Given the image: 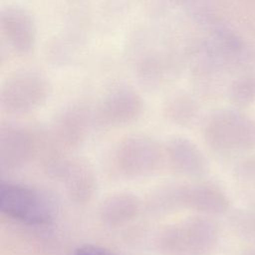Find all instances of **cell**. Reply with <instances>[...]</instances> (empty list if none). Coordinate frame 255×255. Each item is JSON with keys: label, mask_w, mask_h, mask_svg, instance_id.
<instances>
[{"label": "cell", "mask_w": 255, "mask_h": 255, "mask_svg": "<svg viewBox=\"0 0 255 255\" xmlns=\"http://www.w3.org/2000/svg\"><path fill=\"white\" fill-rule=\"evenodd\" d=\"M238 255H255V242H249V245L243 248Z\"/></svg>", "instance_id": "18"}, {"label": "cell", "mask_w": 255, "mask_h": 255, "mask_svg": "<svg viewBox=\"0 0 255 255\" xmlns=\"http://www.w3.org/2000/svg\"><path fill=\"white\" fill-rule=\"evenodd\" d=\"M230 223L239 237L248 242H255V201L234 211Z\"/></svg>", "instance_id": "15"}, {"label": "cell", "mask_w": 255, "mask_h": 255, "mask_svg": "<svg viewBox=\"0 0 255 255\" xmlns=\"http://www.w3.org/2000/svg\"><path fill=\"white\" fill-rule=\"evenodd\" d=\"M74 255H114L109 250L94 244H85L78 247Z\"/></svg>", "instance_id": "17"}, {"label": "cell", "mask_w": 255, "mask_h": 255, "mask_svg": "<svg viewBox=\"0 0 255 255\" xmlns=\"http://www.w3.org/2000/svg\"><path fill=\"white\" fill-rule=\"evenodd\" d=\"M36 141L34 135L25 128L8 125L0 129L1 168L14 169L23 166L34 155Z\"/></svg>", "instance_id": "10"}, {"label": "cell", "mask_w": 255, "mask_h": 255, "mask_svg": "<svg viewBox=\"0 0 255 255\" xmlns=\"http://www.w3.org/2000/svg\"><path fill=\"white\" fill-rule=\"evenodd\" d=\"M49 94V84L41 76L31 73L17 74L3 84L0 106L7 114L27 115L41 108Z\"/></svg>", "instance_id": "6"}, {"label": "cell", "mask_w": 255, "mask_h": 255, "mask_svg": "<svg viewBox=\"0 0 255 255\" xmlns=\"http://www.w3.org/2000/svg\"><path fill=\"white\" fill-rule=\"evenodd\" d=\"M221 242V228L212 216L194 214L165 226L156 236L164 255H213Z\"/></svg>", "instance_id": "2"}, {"label": "cell", "mask_w": 255, "mask_h": 255, "mask_svg": "<svg viewBox=\"0 0 255 255\" xmlns=\"http://www.w3.org/2000/svg\"><path fill=\"white\" fill-rule=\"evenodd\" d=\"M143 110L137 93L130 89H118L106 96L96 108L94 123L107 128H119L136 121Z\"/></svg>", "instance_id": "7"}, {"label": "cell", "mask_w": 255, "mask_h": 255, "mask_svg": "<svg viewBox=\"0 0 255 255\" xmlns=\"http://www.w3.org/2000/svg\"><path fill=\"white\" fill-rule=\"evenodd\" d=\"M165 164L175 174L187 178L203 177L209 170L208 160L190 138L173 135L163 144Z\"/></svg>", "instance_id": "8"}, {"label": "cell", "mask_w": 255, "mask_h": 255, "mask_svg": "<svg viewBox=\"0 0 255 255\" xmlns=\"http://www.w3.org/2000/svg\"><path fill=\"white\" fill-rule=\"evenodd\" d=\"M93 122V115L86 109L73 107L57 118L54 131L61 143L69 147H77L88 137Z\"/></svg>", "instance_id": "12"}, {"label": "cell", "mask_w": 255, "mask_h": 255, "mask_svg": "<svg viewBox=\"0 0 255 255\" xmlns=\"http://www.w3.org/2000/svg\"><path fill=\"white\" fill-rule=\"evenodd\" d=\"M142 199L130 191H117L106 196L99 206V217L109 226L134 220L143 209Z\"/></svg>", "instance_id": "11"}, {"label": "cell", "mask_w": 255, "mask_h": 255, "mask_svg": "<svg viewBox=\"0 0 255 255\" xmlns=\"http://www.w3.org/2000/svg\"><path fill=\"white\" fill-rule=\"evenodd\" d=\"M205 144L220 157L246 154L255 149V121L233 111H219L203 124Z\"/></svg>", "instance_id": "3"}, {"label": "cell", "mask_w": 255, "mask_h": 255, "mask_svg": "<svg viewBox=\"0 0 255 255\" xmlns=\"http://www.w3.org/2000/svg\"><path fill=\"white\" fill-rule=\"evenodd\" d=\"M0 24L2 34L16 51L26 53L31 50L35 41V27L26 12L8 8L2 12Z\"/></svg>", "instance_id": "13"}, {"label": "cell", "mask_w": 255, "mask_h": 255, "mask_svg": "<svg viewBox=\"0 0 255 255\" xmlns=\"http://www.w3.org/2000/svg\"><path fill=\"white\" fill-rule=\"evenodd\" d=\"M163 164V145L153 137L140 133L121 140L111 157L112 170L125 179L147 177L157 172Z\"/></svg>", "instance_id": "5"}, {"label": "cell", "mask_w": 255, "mask_h": 255, "mask_svg": "<svg viewBox=\"0 0 255 255\" xmlns=\"http://www.w3.org/2000/svg\"><path fill=\"white\" fill-rule=\"evenodd\" d=\"M146 205L150 211L156 213L183 209L214 217L227 212L230 201L218 185L207 181H193L167 184L153 190Z\"/></svg>", "instance_id": "1"}, {"label": "cell", "mask_w": 255, "mask_h": 255, "mask_svg": "<svg viewBox=\"0 0 255 255\" xmlns=\"http://www.w3.org/2000/svg\"><path fill=\"white\" fill-rule=\"evenodd\" d=\"M235 179L246 192L255 193V155L247 156L236 165Z\"/></svg>", "instance_id": "16"}, {"label": "cell", "mask_w": 255, "mask_h": 255, "mask_svg": "<svg viewBox=\"0 0 255 255\" xmlns=\"http://www.w3.org/2000/svg\"><path fill=\"white\" fill-rule=\"evenodd\" d=\"M163 115L166 121L172 125L186 127L196 119L197 107L186 95H177L166 102L163 108Z\"/></svg>", "instance_id": "14"}, {"label": "cell", "mask_w": 255, "mask_h": 255, "mask_svg": "<svg viewBox=\"0 0 255 255\" xmlns=\"http://www.w3.org/2000/svg\"><path fill=\"white\" fill-rule=\"evenodd\" d=\"M0 211L9 218L34 226L51 224L58 214V203L49 192L37 187L1 181Z\"/></svg>", "instance_id": "4"}, {"label": "cell", "mask_w": 255, "mask_h": 255, "mask_svg": "<svg viewBox=\"0 0 255 255\" xmlns=\"http://www.w3.org/2000/svg\"><path fill=\"white\" fill-rule=\"evenodd\" d=\"M53 172L59 178L68 196L77 203L92 199L97 190V177L88 162L72 158L58 161Z\"/></svg>", "instance_id": "9"}]
</instances>
